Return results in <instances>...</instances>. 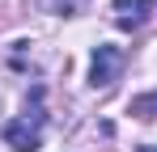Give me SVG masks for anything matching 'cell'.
<instances>
[{
  "label": "cell",
  "instance_id": "1",
  "mask_svg": "<svg viewBox=\"0 0 157 152\" xmlns=\"http://www.w3.org/2000/svg\"><path fill=\"white\" fill-rule=\"evenodd\" d=\"M4 144L13 152H38L43 144V114L34 110L26 118H13V123H4Z\"/></svg>",
  "mask_w": 157,
  "mask_h": 152
},
{
  "label": "cell",
  "instance_id": "2",
  "mask_svg": "<svg viewBox=\"0 0 157 152\" xmlns=\"http://www.w3.org/2000/svg\"><path fill=\"white\" fill-rule=\"evenodd\" d=\"M123 72V51L119 47H94V59H89V85L94 89H106L115 76Z\"/></svg>",
  "mask_w": 157,
  "mask_h": 152
},
{
  "label": "cell",
  "instance_id": "3",
  "mask_svg": "<svg viewBox=\"0 0 157 152\" xmlns=\"http://www.w3.org/2000/svg\"><path fill=\"white\" fill-rule=\"evenodd\" d=\"M110 13H115V25H119V30H136V25L149 21L153 0H115V4H110Z\"/></svg>",
  "mask_w": 157,
  "mask_h": 152
},
{
  "label": "cell",
  "instance_id": "4",
  "mask_svg": "<svg viewBox=\"0 0 157 152\" xmlns=\"http://www.w3.org/2000/svg\"><path fill=\"white\" fill-rule=\"evenodd\" d=\"M132 114H136V118H153V114H157V93L136 97V101H132Z\"/></svg>",
  "mask_w": 157,
  "mask_h": 152
},
{
  "label": "cell",
  "instance_id": "5",
  "mask_svg": "<svg viewBox=\"0 0 157 152\" xmlns=\"http://www.w3.org/2000/svg\"><path fill=\"white\" fill-rule=\"evenodd\" d=\"M136 152H157V148H153V144H144V148H136Z\"/></svg>",
  "mask_w": 157,
  "mask_h": 152
}]
</instances>
